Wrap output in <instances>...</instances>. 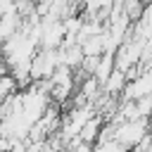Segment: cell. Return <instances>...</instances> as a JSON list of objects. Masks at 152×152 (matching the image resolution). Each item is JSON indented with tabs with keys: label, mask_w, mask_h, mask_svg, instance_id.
I'll list each match as a JSON object with an SVG mask.
<instances>
[{
	"label": "cell",
	"mask_w": 152,
	"mask_h": 152,
	"mask_svg": "<svg viewBox=\"0 0 152 152\" xmlns=\"http://www.w3.org/2000/svg\"><path fill=\"white\" fill-rule=\"evenodd\" d=\"M145 131H147L145 119H128L126 124H121V126L114 131V140H119L121 145H126V147L131 150V147H135V145L145 138Z\"/></svg>",
	"instance_id": "6da1fadb"
},
{
	"label": "cell",
	"mask_w": 152,
	"mask_h": 152,
	"mask_svg": "<svg viewBox=\"0 0 152 152\" xmlns=\"http://www.w3.org/2000/svg\"><path fill=\"white\" fill-rule=\"evenodd\" d=\"M147 95H152V71L138 76L135 83L128 88V97H133V100H138V97H147Z\"/></svg>",
	"instance_id": "7a4b0ae2"
},
{
	"label": "cell",
	"mask_w": 152,
	"mask_h": 152,
	"mask_svg": "<svg viewBox=\"0 0 152 152\" xmlns=\"http://www.w3.org/2000/svg\"><path fill=\"white\" fill-rule=\"evenodd\" d=\"M97 131H100V121H97V119H90V121L81 128L78 140H83V142H93V140L97 138Z\"/></svg>",
	"instance_id": "3957f363"
},
{
	"label": "cell",
	"mask_w": 152,
	"mask_h": 152,
	"mask_svg": "<svg viewBox=\"0 0 152 152\" xmlns=\"http://www.w3.org/2000/svg\"><path fill=\"white\" fill-rule=\"evenodd\" d=\"M124 74L121 71H112L109 74V78H107V90H119L121 86H124Z\"/></svg>",
	"instance_id": "277c9868"
}]
</instances>
